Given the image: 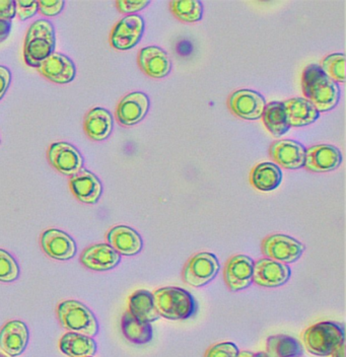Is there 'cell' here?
I'll return each mask as SVG.
<instances>
[{"label": "cell", "instance_id": "cell-1", "mask_svg": "<svg viewBox=\"0 0 346 357\" xmlns=\"http://www.w3.org/2000/svg\"><path fill=\"white\" fill-rule=\"evenodd\" d=\"M301 89L305 99L309 100L319 113L334 109L340 98L338 84L328 77L318 64H311L303 69Z\"/></svg>", "mask_w": 346, "mask_h": 357}, {"label": "cell", "instance_id": "cell-2", "mask_svg": "<svg viewBox=\"0 0 346 357\" xmlns=\"http://www.w3.org/2000/svg\"><path fill=\"white\" fill-rule=\"evenodd\" d=\"M55 31L52 22L38 20L31 24L24 44V61L38 68L49 56L54 53Z\"/></svg>", "mask_w": 346, "mask_h": 357}, {"label": "cell", "instance_id": "cell-3", "mask_svg": "<svg viewBox=\"0 0 346 357\" xmlns=\"http://www.w3.org/2000/svg\"><path fill=\"white\" fill-rule=\"evenodd\" d=\"M301 340L313 356H329L337 347L345 343V327L329 321L314 324L303 332Z\"/></svg>", "mask_w": 346, "mask_h": 357}, {"label": "cell", "instance_id": "cell-4", "mask_svg": "<svg viewBox=\"0 0 346 357\" xmlns=\"http://www.w3.org/2000/svg\"><path fill=\"white\" fill-rule=\"evenodd\" d=\"M153 296L158 314L167 320H186L197 311L195 298L180 287H162L153 291Z\"/></svg>", "mask_w": 346, "mask_h": 357}, {"label": "cell", "instance_id": "cell-5", "mask_svg": "<svg viewBox=\"0 0 346 357\" xmlns=\"http://www.w3.org/2000/svg\"><path fill=\"white\" fill-rule=\"evenodd\" d=\"M58 319L62 327L69 332L93 337L99 331V324L93 312L82 303L66 301L57 307Z\"/></svg>", "mask_w": 346, "mask_h": 357}, {"label": "cell", "instance_id": "cell-6", "mask_svg": "<svg viewBox=\"0 0 346 357\" xmlns=\"http://www.w3.org/2000/svg\"><path fill=\"white\" fill-rule=\"evenodd\" d=\"M220 269L216 255L207 252L197 253L187 261L183 269V280L190 287H201L211 282Z\"/></svg>", "mask_w": 346, "mask_h": 357}, {"label": "cell", "instance_id": "cell-7", "mask_svg": "<svg viewBox=\"0 0 346 357\" xmlns=\"http://www.w3.org/2000/svg\"><path fill=\"white\" fill-rule=\"evenodd\" d=\"M261 249L265 258L283 264H290L301 258L305 245L287 234H276L265 238Z\"/></svg>", "mask_w": 346, "mask_h": 357}, {"label": "cell", "instance_id": "cell-8", "mask_svg": "<svg viewBox=\"0 0 346 357\" xmlns=\"http://www.w3.org/2000/svg\"><path fill=\"white\" fill-rule=\"evenodd\" d=\"M227 107L236 117L253 121L262 118L266 102L264 97L255 91L238 89L230 96Z\"/></svg>", "mask_w": 346, "mask_h": 357}, {"label": "cell", "instance_id": "cell-9", "mask_svg": "<svg viewBox=\"0 0 346 357\" xmlns=\"http://www.w3.org/2000/svg\"><path fill=\"white\" fill-rule=\"evenodd\" d=\"M144 32V19L137 15H127L118 22L112 30L111 46L120 51L130 50L140 43Z\"/></svg>", "mask_w": 346, "mask_h": 357}, {"label": "cell", "instance_id": "cell-10", "mask_svg": "<svg viewBox=\"0 0 346 357\" xmlns=\"http://www.w3.org/2000/svg\"><path fill=\"white\" fill-rule=\"evenodd\" d=\"M47 158L56 171L70 177L77 175L84 166V160L80 151L67 142L51 144L47 151Z\"/></svg>", "mask_w": 346, "mask_h": 357}, {"label": "cell", "instance_id": "cell-11", "mask_svg": "<svg viewBox=\"0 0 346 357\" xmlns=\"http://www.w3.org/2000/svg\"><path fill=\"white\" fill-rule=\"evenodd\" d=\"M343 162L341 151L334 145H313L306 149L303 167L313 173H327L340 167Z\"/></svg>", "mask_w": 346, "mask_h": 357}, {"label": "cell", "instance_id": "cell-12", "mask_svg": "<svg viewBox=\"0 0 346 357\" xmlns=\"http://www.w3.org/2000/svg\"><path fill=\"white\" fill-rule=\"evenodd\" d=\"M253 259L246 255L231 257L223 270L225 284L232 291H240L249 287L253 278Z\"/></svg>", "mask_w": 346, "mask_h": 357}, {"label": "cell", "instance_id": "cell-13", "mask_svg": "<svg viewBox=\"0 0 346 357\" xmlns=\"http://www.w3.org/2000/svg\"><path fill=\"white\" fill-rule=\"evenodd\" d=\"M290 274V268L287 264L263 258L254 262L252 281L259 287H278L289 280Z\"/></svg>", "mask_w": 346, "mask_h": 357}, {"label": "cell", "instance_id": "cell-14", "mask_svg": "<svg viewBox=\"0 0 346 357\" xmlns=\"http://www.w3.org/2000/svg\"><path fill=\"white\" fill-rule=\"evenodd\" d=\"M149 109V99L140 91L128 93L120 100L116 109V119L123 126H133L142 121Z\"/></svg>", "mask_w": 346, "mask_h": 357}, {"label": "cell", "instance_id": "cell-15", "mask_svg": "<svg viewBox=\"0 0 346 357\" xmlns=\"http://www.w3.org/2000/svg\"><path fill=\"white\" fill-rule=\"evenodd\" d=\"M269 155L283 169H298L303 167L306 149L296 140H278L270 145Z\"/></svg>", "mask_w": 346, "mask_h": 357}, {"label": "cell", "instance_id": "cell-16", "mask_svg": "<svg viewBox=\"0 0 346 357\" xmlns=\"http://www.w3.org/2000/svg\"><path fill=\"white\" fill-rule=\"evenodd\" d=\"M37 69L47 79L58 84L73 82L77 75L73 60L61 53H53Z\"/></svg>", "mask_w": 346, "mask_h": 357}, {"label": "cell", "instance_id": "cell-17", "mask_svg": "<svg viewBox=\"0 0 346 357\" xmlns=\"http://www.w3.org/2000/svg\"><path fill=\"white\" fill-rule=\"evenodd\" d=\"M41 245L45 253L55 260H69L77 253L75 241L70 236L57 229H47L42 234Z\"/></svg>", "mask_w": 346, "mask_h": 357}, {"label": "cell", "instance_id": "cell-18", "mask_svg": "<svg viewBox=\"0 0 346 357\" xmlns=\"http://www.w3.org/2000/svg\"><path fill=\"white\" fill-rule=\"evenodd\" d=\"M137 63L145 75L151 77H166L171 73V59L166 51L158 46L142 49L138 53Z\"/></svg>", "mask_w": 346, "mask_h": 357}, {"label": "cell", "instance_id": "cell-19", "mask_svg": "<svg viewBox=\"0 0 346 357\" xmlns=\"http://www.w3.org/2000/svg\"><path fill=\"white\" fill-rule=\"evenodd\" d=\"M29 330L21 321H10L0 329V349L11 357L19 356L26 350Z\"/></svg>", "mask_w": 346, "mask_h": 357}, {"label": "cell", "instance_id": "cell-20", "mask_svg": "<svg viewBox=\"0 0 346 357\" xmlns=\"http://www.w3.org/2000/svg\"><path fill=\"white\" fill-rule=\"evenodd\" d=\"M71 191L78 200L86 204H96L102 195L103 186L97 176L82 169L69 181Z\"/></svg>", "mask_w": 346, "mask_h": 357}, {"label": "cell", "instance_id": "cell-21", "mask_svg": "<svg viewBox=\"0 0 346 357\" xmlns=\"http://www.w3.org/2000/svg\"><path fill=\"white\" fill-rule=\"evenodd\" d=\"M109 245L113 248L119 255L134 256L142 251V236L137 231L126 225H117L107 234Z\"/></svg>", "mask_w": 346, "mask_h": 357}, {"label": "cell", "instance_id": "cell-22", "mask_svg": "<svg viewBox=\"0 0 346 357\" xmlns=\"http://www.w3.org/2000/svg\"><path fill=\"white\" fill-rule=\"evenodd\" d=\"M121 257L107 244L91 245L80 257L82 265L93 271H107L119 264Z\"/></svg>", "mask_w": 346, "mask_h": 357}, {"label": "cell", "instance_id": "cell-23", "mask_svg": "<svg viewBox=\"0 0 346 357\" xmlns=\"http://www.w3.org/2000/svg\"><path fill=\"white\" fill-rule=\"evenodd\" d=\"M113 116L104 108H93L84 117V132L89 139L103 142L113 130Z\"/></svg>", "mask_w": 346, "mask_h": 357}, {"label": "cell", "instance_id": "cell-24", "mask_svg": "<svg viewBox=\"0 0 346 357\" xmlns=\"http://www.w3.org/2000/svg\"><path fill=\"white\" fill-rule=\"evenodd\" d=\"M290 127H303L316 122L320 113L305 98H292L283 102Z\"/></svg>", "mask_w": 346, "mask_h": 357}, {"label": "cell", "instance_id": "cell-25", "mask_svg": "<svg viewBox=\"0 0 346 357\" xmlns=\"http://www.w3.org/2000/svg\"><path fill=\"white\" fill-rule=\"evenodd\" d=\"M283 181V172L273 162H261L254 167L250 175V182L254 188L262 192L273 191Z\"/></svg>", "mask_w": 346, "mask_h": 357}, {"label": "cell", "instance_id": "cell-26", "mask_svg": "<svg viewBox=\"0 0 346 357\" xmlns=\"http://www.w3.org/2000/svg\"><path fill=\"white\" fill-rule=\"evenodd\" d=\"M129 312L142 322H155L160 319L153 294L149 290L140 289L133 292L128 301Z\"/></svg>", "mask_w": 346, "mask_h": 357}, {"label": "cell", "instance_id": "cell-27", "mask_svg": "<svg viewBox=\"0 0 346 357\" xmlns=\"http://www.w3.org/2000/svg\"><path fill=\"white\" fill-rule=\"evenodd\" d=\"M59 347L64 354L70 357L93 356L97 351V344L91 337L73 332L62 336Z\"/></svg>", "mask_w": 346, "mask_h": 357}, {"label": "cell", "instance_id": "cell-28", "mask_svg": "<svg viewBox=\"0 0 346 357\" xmlns=\"http://www.w3.org/2000/svg\"><path fill=\"white\" fill-rule=\"evenodd\" d=\"M121 328L125 338L133 344H146L153 339V328L151 324L142 322L129 312L123 314Z\"/></svg>", "mask_w": 346, "mask_h": 357}, {"label": "cell", "instance_id": "cell-29", "mask_svg": "<svg viewBox=\"0 0 346 357\" xmlns=\"http://www.w3.org/2000/svg\"><path fill=\"white\" fill-rule=\"evenodd\" d=\"M266 354L270 357H301L303 345L298 339L287 335H274L268 337Z\"/></svg>", "mask_w": 346, "mask_h": 357}, {"label": "cell", "instance_id": "cell-30", "mask_svg": "<svg viewBox=\"0 0 346 357\" xmlns=\"http://www.w3.org/2000/svg\"><path fill=\"white\" fill-rule=\"evenodd\" d=\"M262 119L267 130L276 137H280L289 132L290 126L285 115L283 102H271L266 104Z\"/></svg>", "mask_w": 346, "mask_h": 357}, {"label": "cell", "instance_id": "cell-31", "mask_svg": "<svg viewBox=\"0 0 346 357\" xmlns=\"http://www.w3.org/2000/svg\"><path fill=\"white\" fill-rule=\"evenodd\" d=\"M169 8L171 13L180 21L195 22L202 19L203 6L198 0L171 1Z\"/></svg>", "mask_w": 346, "mask_h": 357}, {"label": "cell", "instance_id": "cell-32", "mask_svg": "<svg viewBox=\"0 0 346 357\" xmlns=\"http://www.w3.org/2000/svg\"><path fill=\"white\" fill-rule=\"evenodd\" d=\"M320 67L323 73L336 84L345 82V55L343 53L326 56Z\"/></svg>", "mask_w": 346, "mask_h": 357}, {"label": "cell", "instance_id": "cell-33", "mask_svg": "<svg viewBox=\"0 0 346 357\" xmlns=\"http://www.w3.org/2000/svg\"><path fill=\"white\" fill-rule=\"evenodd\" d=\"M17 263L8 252L0 249V281L11 282L19 278Z\"/></svg>", "mask_w": 346, "mask_h": 357}, {"label": "cell", "instance_id": "cell-34", "mask_svg": "<svg viewBox=\"0 0 346 357\" xmlns=\"http://www.w3.org/2000/svg\"><path fill=\"white\" fill-rule=\"evenodd\" d=\"M238 346L233 342H220L211 345L205 351L204 357H236L238 356Z\"/></svg>", "mask_w": 346, "mask_h": 357}, {"label": "cell", "instance_id": "cell-35", "mask_svg": "<svg viewBox=\"0 0 346 357\" xmlns=\"http://www.w3.org/2000/svg\"><path fill=\"white\" fill-rule=\"evenodd\" d=\"M149 3L151 1L147 0H118L116 6L120 13L130 15L144 10Z\"/></svg>", "mask_w": 346, "mask_h": 357}, {"label": "cell", "instance_id": "cell-36", "mask_svg": "<svg viewBox=\"0 0 346 357\" xmlns=\"http://www.w3.org/2000/svg\"><path fill=\"white\" fill-rule=\"evenodd\" d=\"M15 3V15H17L21 21L31 19L38 13L37 1H22L17 0Z\"/></svg>", "mask_w": 346, "mask_h": 357}, {"label": "cell", "instance_id": "cell-37", "mask_svg": "<svg viewBox=\"0 0 346 357\" xmlns=\"http://www.w3.org/2000/svg\"><path fill=\"white\" fill-rule=\"evenodd\" d=\"M38 10L46 17H55L59 15L63 10L66 2L58 0V1H37Z\"/></svg>", "mask_w": 346, "mask_h": 357}, {"label": "cell", "instance_id": "cell-38", "mask_svg": "<svg viewBox=\"0 0 346 357\" xmlns=\"http://www.w3.org/2000/svg\"><path fill=\"white\" fill-rule=\"evenodd\" d=\"M15 17V3L13 0H0V19L11 20Z\"/></svg>", "mask_w": 346, "mask_h": 357}, {"label": "cell", "instance_id": "cell-39", "mask_svg": "<svg viewBox=\"0 0 346 357\" xmlns=\"http://www.w3.org/2000/svg\"><path fill=\"white\" fill-rule=\"evenodd\" d=\"M11 80L10 69L6 66H0V100L6 95Z\"/></svg>", "mask_w": 346, "mask_h": 357}, {"label": "cell", "instance_id": "cell-40", "mask_svg": "<svg viewBox=\"0 0 346 357\" xmlns=\"http://www.w3.org/2000/svg\"><path fill=\"white\" fill-rule=\"evenodd\" d=\"M11 32V21L0 19V43L6 41Z\"/></svg>", "mask_w": 346, "mask_h": 357}, {"label": "cell", "instance_id": "cell-41", "mask_svg": "<svg viewBox=\"0 0 346 357\" xmlns=\"http://www.w3.org/2000/svg\"><path fill=\"white\" fill-rule=\"evenodd\" d=\"M236 357H270L268 356L266 352H258V354H254L251 351H240L239 352L238 356Z\"/></svg>", "mask_w": 346, "mask_h": 357}, {"label": "cell", "instance_id": "cell-42", "mask_svg": "<svg viewBox=\"0 0 346 357\" xmlns=\"http://www.w3.org/2000/svg\"><path fill=\"white\" fill-rule=\"evenodd\" d=\"M331 357H345V343L337 347L331 354Z\"/></svg>", "mask_w": 346, "mask_h": 357}, {"label": "cell", "instance_id": "cell-43", "mask_svg": "<svg viewBox=\"0 0 346 357\" xmlns=\"http://www.w3.org/2000/svg\"><path fill=\"white\" fill-rule=\"evenodd\" d=\"M0 357H6V356H3V354H0Z\"/></svg>", "mask_w": 346, "mask_h": 357}, {"label": "cell", "instance_id": "cell-44", "mask_svg": "<svg viewBox=\"0 0 346 357\" xmlns=\"http://www.w3.org/2000/svg\"><path fill=\"white\" fill-rule=\"evenodd\" d=\"M86 357H91V356H86Z\"/></svg>", "mask_w": 346, "mask_h": 357}]
</instances>
